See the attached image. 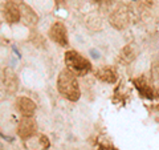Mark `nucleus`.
I'll use <instances>...</instances> for the list:
<instances>
[{
  "label": "nucleus",
  "instance_id": "nucleus-1",
  "mask_svg": "<svg viewBox=\"0 0 159 150\" xmlns=\"http://www.w3.org/2000/svg\"><path fill=\"white\" fill-rule=\"evenodd\" d=\"M57 89L61 93V96L68 98L69 101H77L80 98V94H81L74 73H72L69 69L60 73L57 80Z\"/></svg>",
  "mask_w": 159,
  "mask_h": 150
},
{
  "label": "nucleus",
  "instance_id": "nucleus-2",
  "mask_svg": "<svg viewBox=\"0 0 159 150\" xmlns=\"http://www.w3.org/2000/svg\"><path fill=\"white\" fill-rule=\"evenodd\" d=\"M65 64L69 71L77 76H85L92 69L90 63L76 51H68L65 53Z\"/></svg>",
  "mask_w": 159,
  "mask_h": 150
},
{
  "label": "nucleus",
  "instance_id": "nucleus-3",
  "mask_svg": "<svg viewBox=\"0 0 159 150\" xmlns=\"http://www.w3.org/2000/svg\"><path fill=\"white\" fill-rule=\"evenodd\" d=\"M49 36L53 40L54 43L60 44L62 47H66L68 45V37H66V29L64 27V24L61 23H56L53 24L51 31H49Z\"/></svg>",
  "mask_w": 159,
  "mask_h": 150
},
{
  "label": "nucleus",
  "instance_id": "nucleus-4",
  "mask_svg": "<svg viewBox=\"0 0 159 150\" xmlns=\"http://www.w3.org/2000/svg\"><path fill=\"white\" fill-rule=\"evenodd\" d=\"M19 136L21 138H29L36 133V124L31 117H24L19 125Z\"/></svg>",
  "mask_w": 159,
  "mask_h": 150
},
{
  "label": "nucleus",
  "instance_id": "nucleus-5",
  "mask_svg": "<svg viewBox=\"0 0 159 150\" xmlns=\"http://www.w3.org/2000/svg\"><path fill=\"white\" fill-rule=\"evenodd\" d=\"M17 109L24 117H32L36 110V105L32 100L27 97H20L17 100Z\"/></svg>",
  "mask_w": 159,
  "mask_h": 150
},
{
  "label": "nucleus",
  "instance_id": "nucleus-6",
  "mask_svg": "<svg viewBox=\"0 0 159 150\" xmlns=\"http://www.w3.org/2000/svg\"><path fill=\"white\" fill-rule=\"evenodd\" d=\"M133 84L135 85V88L138 89V92L142 94L143 97H146L148 100H152L154 97V91L148 87L147 82H146V80L143 78V77H139V78H134L133 80Z\"/></svg>",
  "mask_w": 159,
  "mask_h": 150
},
{
  "label": "nucleus",
  "instance_id": "nucleus-7",
  "mask_svg": "<svg viewBox=\"0 0 159 150\" xmlns=\"http://www.w3.org/2000/svg\"><path fill=\"white\" fill-rule=\"evenodd\" d=\"M97 78L101 80L102 82L114 84L117 81V72L111 68H102L97 72Z\"/></svg>",
  "mask_w": 159,
  "mask_h": 150
},
{
  "label": "nucleus",
  "instance_id": "nucleus-8",
  "mask_svg": "<svg viewBox=\"0 0 159 150\" xmlns=\"http://www.w3.org/2000/svg\"><path fill=\"white\" fill-rule=\"evenodd\" d=\"M4 16H6L8 23H17L20 20V11L15 4L8 3L4 8Z\"/></svg>",
  "mask_w": 159,
  "mask_h": 150
},
{
  "label": "nucleus",
  "instance_id": "nucleus-9",
  "mask_svg": "<svg viewBox=\"0 0 159 150\" xmlns=\"http://www.w3.org/2000/svg\"><path fill=\"white\" fill-rule=\"evenodd\" d=\"M121 59H122V61L123 63H130L134 60V53H133V49L130 45H127L122 49V52H121Z\"/></svg>",
  "mask_w": 159,
  "mask_h": 150
},
{
  "label": "nucleus",
  "instance_id": "nucleus-10",
  "mask_svg": "<svg viewBox=\"0 0 159 150\" xmlns=\"http://www.w3.org/2000/svg\"><path fill=\"white\" fill-rule=\"evenodd\" d=\"M151 73H152V81L155 84V88L159 91V63H157L155 65L152 67Z\"/></svg>",
  "mask_w": 159,
  "mask_h": 150
},
{
  "label": "nucleus",
  "instance_id": "nucleus-11",
  "mask_svg": "<svg viewBox=\"0 0 159 150\" xmlns=\"http://www.w3.org/2000/svg\"><path fill=\"white\" fill-rule=\"evenodd\" d=\"M89 53H90V57L94 59V60H99V59H101V53H99L96 48H92L90 51H89Z\"/></svg>",
  "mask_w": 159,
  "mask_h": 150
},
{
  "label": "nucleus",
  "instance_id": "nucleus-12",
  "mask_svg": "<svg viewBox=\"0 0 159 150\" xmlns=\"http://www.w3.org/2000/svg\"><path fill=\"white\" fill-rule=\"evenodd\" d=\"M40 142H41V148H43L44 150L49 148V139H48L45 136H41V137H40Z\"/></svg>",
  "mask_w": 159,
  "mask_h": 150
}]
</instances>
